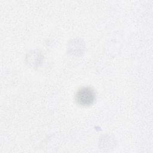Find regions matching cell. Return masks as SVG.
Returning <instances> with one entry per match:
<instances>
[{"label":"cell","instance_id":"cell-1","mask_svg":"<svg viewBox=\"0 0 153 153\" xmlns=\"http://www.w3.org/2000/svg\"><path fill=\"white\" fill-rule=\"evenodd\" d=\"M96 94L94 90L90 87H83L76 91L75 100L76 103L82 106L91 105L96 100Z\"/></svg>","mask_w":153,"mask_h":153}]
</instances>
